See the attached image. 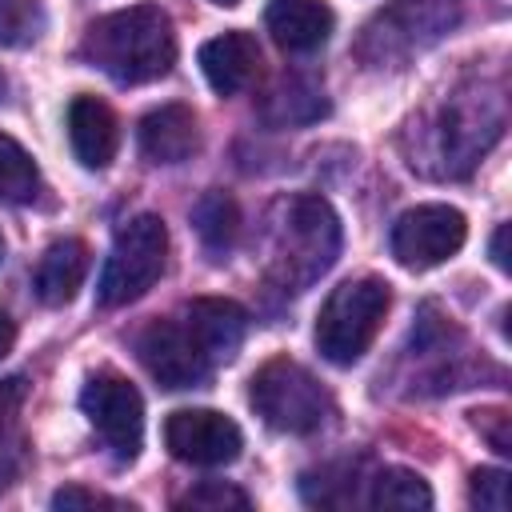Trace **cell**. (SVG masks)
<instances>
[{"label": "cell", "mask_w": 512, "mask_h": 512, "mask_svg": "<svg viewBox=\"0 0 512 512\" xmlns=\"http://www.w3.org/2000/svg\"><path fill=\"white\" fill-rule=\"evenodd\" d=\"M464 236H468V220L460 208L416 204L392 224V256L404 268L424 272V268H436L448 256H456L464 248Z\"/></svg>", "instance_id": "5b68a950"}, {"label": "cell", "mask_w": 512, "mask_h": 512, "mask_svg": "<svg viewBox=\"0 0 512 512\" xmlns=\"http://www.w3.org/2000/svg\"><path fill=\"white\" fill-rule=\"evenodd\" d=\"M192 224L200 232V240L212 248V252H228L236 232H240V212H236V200L224 196V192H208L196 208H192Z\"/></svg>", "instance_id": "2e32d148"}, {"label": "cell", "mask_w": 512, "mask_h": 512, "mask_svg": "<svg viewBox=\"0 0 512 512\" xmlns=\"http://www.w3.org/2000/svg\"><path fill=\"white\" fill-rule=\"evenodd\" d=\"M472 504L488 508V512H504L508 508V472L500 468H476L472 472Z\"/></svg>", "instance_id": "44dd1931"}, {"label": "cell", "mask_w": 512, "mask_h": 512, "mask_svg": "<svg viewBox=\"0 0 512 512\" xmlns=\"http://www.w3.org/2000/svg\"><path fill=\"white\" fill-rule=\"evenodd\" d=\"M248 400L256 408V416L276 428V432H292V436H308L316 432L328 412H332V396L324 392V384L296 360H268L264 368H256Z\"/></svg>", "instance_id": "3957f363"}, {"label": "cell", "mask_w": 512, "mask_h": 512, "mask_svg": "<svg viewBox=\"0 0 512 512\" xmlns=\"http://www.w3.org/2000/svg\"><path fill=\"white\" fill-rule=\"evenodd\" d=\"M44 32V4L40 0H0V44L20 48Z\"/></svg>", "instance_id": "d6986e66"}, {"label": "cell", "mask_w": 512, "mask_h": 512, "mask_svg": "<svg viewBox=\"0 0 512 512\" xmlns=\"http://www.w3.org/2000/svg\"><path fill=\"white\" fill-rule=\"evenodd\" d=\"M136 352L160 388H192L212 368L208 352L200 348V340L184 320H152L140 332Z\"/></svg>", "instance_id": "ba28073f"}, {"label": "cell", "mask_w": 512, "mask_h": 512, "mask_svg": "<svg viewBox=\"0 0 512 512\" xmlns=\"http://www.w3.org/2000/svg\"><path fill=\"white\" fill-rule=\"evenodd\" d=\"M20 400H24V380H20V376H12V380H0V436H4L8 420L16 416Z\"/></svg>", "instance_id": "cb8c5ba5"}, {"label": "cell", "mask_w": 512, "mask_h": 512, "mask_svg": "<svg viewBox=\"0 0 512 512\" xmlns=\"http://www.w3.org/2000/svg\"><path fill=\"white\" fill-rule=\"evenodd\" d=\"M476 428H480V436H484L500 456L512 452V432H508V412H504V408H480V412H476Z\"/></svg>", "instance_id": "7402d4cb"}, {"label": "cell", "mask_w": 512, "mask_h": 512, "mask_svg": "<svg viewBox=\"0 0 512 512\" xmlns=\"http://www.w3.org/2000/svg\"><path fill=\"white\" fill-rule=\"evenodd\" d=\"M288 232L296 240V248L304 252L300 260H308V276L324 272L340 248V224L336 212L328 208V200L320 196H300L288 212Z\"/></svg>", "instance_id": "5bb4252c"}, {"label": "cell", "mask_w": 512, "mask_h": 512, "mask_svg": "<svg viewBox=\"0 0 512 512\" xmlns=\"http://www.w3.org/2000/svg\"><path fill=\"white\" fill-rule=\"evenodd\" d=\"M84 56L116 84H148L176 64V32L160 4H132L84 32Z\"/></svg>", "instance_id": "6da1fadb"}, {"label": "cell", "mask_w": 512, "mask_h": 512, "mask_svg": "<svg viewBox=\"0 0 512 512\" xmlns=\"http://www.w3.org/2000/svg\"><path fill=\"white\" fill-rule=\"evenodd\" d=\"M80 408L120 460H136L144 440V396L132 380L120 372H96L80 392Z\"/></svg>", "instance_id": "8992f818"}, {"label": "cell", "mask_w": 512, "mask_h": 512, "mask_svg": "<svg viewBox=\"0 0 512 512\" xmlns=\"http://www.w3.org/2000/svg\"><path fill=\"white\" fill-rule=\"evenodd\" d=\"M184 324L192 328V336L200 340V348L208 352V360H228L248 332V312L236 300L224 296H200L184 308Z\"/></svg>", "instance_id": "7c38bea8"}, {"label": "cell", "mask_w": 512, "mask_h": 512, "mask_svg": "<svg viewBox=\"0 0 512 512\" xmlns=\"http://www.w3.org/2000/svg\"><path fill=\"white\" fill-rule=\"evenodd\" d=\"M0 88H4V80H0Z\"/></svg>", "instance_id": "f1b7e54d"}, {"label": "cell", "mask_w": 512, "mask_h": 512, "mask_svg": "<svg viewBox=\"0 0 512 512\" xmlns=\"http://www.w3.org/2000/svg\"><path fill=\"white\" fill-rule=\"evenodd\" d=\"M84 272H88V244L84 240H56L40 256L36 276H32V288H36L40 304L64 308L76 296V288L84 284Z\"/></svg>", "instance_id": "9a60e30c"}, {"label": "cell", "mask_w": 512, "mask_h": 512, "mask_svg": "<svg viewBox=\"0 0 512 512\" xmlns=\"http://www.w3.org/2000/svg\"><path fill=\"white\" fill-rule=\"evenodd\" d=\"M372 508H400V512H416L432 504L428 484L412 472V468H384L372 480Z\"/></svg>", "instance_id": "e0dca14e"}, {"label": "cell", "mask_w": 512, "mask_h": 512, "mask_svg": "<svg viewBox=\"0 0 512 512\" xmlns=\"http://www.w3.org/2000/svg\"><path fill=\"white\" fill-rule=\"evenodd\" d=\"M68 140L84 168H108L120 148L116 112L96 96H76L68 104Z\"/></svg>", "instance_id": "30bf717a"}, {"label": "cell", "mask_w": 512, "mask_h": 512, "mask_svg": "<svg viewBox=\"0 0 512 512\" xmlns=\"http://www.w3.org/2000/svg\"><path fill=\"white\" fill-rule=\"evenodd\" d=\"M392 308V288L380 276H360V280H344L340 288H332V296L320 304L316 316V348L328 364H356L376 332L384 328V316Z\"/></svg>", "instance_id": "7a4b0ae2"}, {"label": "cell", "mask_w": 512, "mask_h": 512, "mask_svg": "<svg viewBox=\"0 0 512 512\" xmlns=\"http://www.w3.org/2000/svg\"><path fill=\"white\" fill-rule=\"evenodd\" d=\"M36 184H40L36 160L12 136L0 132V200H8V204L32 200L36 196Z\"/></svg>", "instance_id": "ac0fdd59"}, {"label": "cell", "mask_w": 512, "mask_h": 512, "mask_svg": "<svg viewBox=\"0 0 512 512\" xmlns=\"http://www.w3.org/2000/svg\"><path fill=\"white\" fill-rule=\"evenodd\" d=\"M212 4H236V0H212Z\"/></svg>", "instance_id": "83f0119b"}, {"label": "cell", "mask_w": 512, "mask_h": 512, "mask_svg": "<svg viewBox=\"0 0 512 512\" xmlns=\"http://www.w3.org/2000/svg\"><path fill=\"white\" fill-rule=\"evenodd\" d=\"M12 344H16V324L8 312H0V360L12 352Z\"/></svg>", "instance_id": "484cf974"}, {"label": "cell", "mask_w": 512, "mask_h": 512, "mask_svg": "<svg viewBox=\"0 0 512 512\" xmlns=\"http://www.w3.org/2000/svg\"><path fill=\"white\" fill-rule=\"evenodd\" d=\"M180 508H196V512H224V508H248V496L232 484L220 480H204L192 492L180 496Z\"/></svg>", "instance_id": "ffe728a7"}, {"label": "cell", "mask_w": 512, "mask_h": 512, "mask_svg": "<svg viewBox=\"0 0 512 512\" xmlns=\"http://www.w3.org/2000/svg\"><path fill=\"white\" fill-rule=\"evenodd\" d=\"M504 240H508V224H500V228H496V236H492V264L508 272V252H504Z\"/></svg>", "instance_id": "d4e9b609"}, {"label": "cell", "mask_w": 512, "mask_h": 512, "mask_svg": "<svg viewBox=\"0 0 512 512\" xmlns=\"http://www.w3.org/2000/svg\"><path fill=\"white\" fill-rule=\"evenodd\" d=\"M164 444L176 460L200 464V468H220L232 464L244 448V436L236 420L212 408H180L164 420Z\"/></svg>", "instance_id": "52a82bcc"}, {"label": "cell", "mask_w": 512, "mask_h": 512, "mask_svg": "<svg viewBox=\"0 0 512 512\" xmlns=\"http://www.w3.org/2000/svg\"><path fill=\"white\" fill-rule=\"evenodd\" d=\"M52 508L72 512V508H128V504H124V500H112V496H100V492H88V488L68 484V488H60V492L52 496Z\"/></svg>", "instance_id": "603a6c76"}, {"label": "cell", "mask_w": 512, "mask_h": 512, "mask_svg": "<svg viewBox=\"0 0 512 512\" xmlns=\"http://www.w3.org/2000/svg\"><path fill=\"white\" fill-rule=\"evenodd\" d=\"M200 128L188 104H160L140 120V152L152 164H180L196 152Z\"/></svg>", "instance_id": "8fae6325"}, {"label": "cell", "mask_w": 512, "mask_h": 512, "mask_svg": "<svg viewBox=\"0 0 512 512\" xmlns=\"http://www.w3.org/2000/svg\"><path fill=\"white\" fill-rule=\"evenodd\" d=\"M264 24L284 52H316L332 32V8L324 0H272Z\"/></svg>", "instance_id": "4fadbf2b"}, {"label": "cell", "mask_w": 512, "mask_h": 512, "mask_svg": "<svg viewBox=\"0 0 512 512\" xmlns=\"http://www.w3.org/2000/svg\"><path fill=\"white\" fill-rule=\"evenodd\" d=\"M164 256H168V228L156 212H140L128 224H120L112 252L104 260L96 296L104 308H120L140 300L164 272Z\"/></svg>", "instance_id": "277c9868"}, {"label": "cell", "mask_w": 512, "mask_h": 512, "mask_svg": "<svg viewBox=\"0 0 512 512\" xmlns=\"http://www.w3.org/2000/svg\"><path fill=\"white\" fill-rule=\"evenodd\" d=\"M200 72L204 80L212 84V92L220 96H236L244 92L256 72H260V44L252 32H224V36H212L204 48H200Z\"/></svg>", "instance_id": "9c48e42d"}, {"label": "cell", "mask_w": 512, "mask_h": 512, "mask_svg": "<svg viewBox=\"0 0 512 512\" xmlns=\"http://www.w3.org/2000/svg\"><path fill=\"white\" fill-rule=\"evenodd\" d=\"M0 260H4V236H0Z\"/></svg>", "instance_id": "4316f807"}]
</instances>
